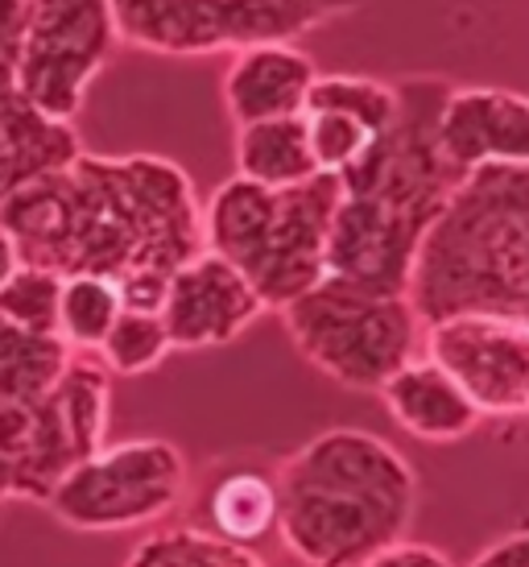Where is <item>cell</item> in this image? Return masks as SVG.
<instances>
[{
  "label": "cell",
  "instance_id": "obj_1",
  "mask_svg": "<svg viewBox=\"0 0 529 567\" xmlns=\"http://www.w3.org/2000/svg\"><path fill=\"white\" fill-rule=\"evenodd\" d=\"M0 228L21 266L108 278L125 311L154 316L174 274L203 252V212L187 171L154 154H79L4 195Z\"/></svg>",
  "mask_w": 529,
  "mask_h": 567
},
{
  "label": "cell",
  "instance_id": "obj_2",
  "mask_svg": "<svg viewBox=\"0 0 529 567\" xmlns=\"http://www.w3.org/2000/svg\"><path fill=\"white\" fill-rule=\"evenodd\" d=\"M393 87L397 116L340 174V207L328 233V278L376 295H405L426 228L464 178L438 150V109L452 83L414 75Z\"/></svg>",
  "mask_w": 529,
  "mask_h": 567
},
{
  "label": "cell",
  "instance_id": "obj_3",
  "mask_svg": "<svg viewBox=\"0 0 529 567\" xmlns=\"http://www.w3.org/2000/svg\"><path fill=\"white\" fill-rule=\"evenodd\" d=\"M278 535L302 567H364L405 538L418 505L409 460L373 431L335 426L281 460Z\"/></svg>",
  "mask_w": 529,
  "mask_h": 567
},
{
  "label": "cell",
  "instance_id": "obj_4",
  "mask_svg": "<svg viewBox=\"0 0 529 567\" xmlns=\"http://www.w3.org/2000/svg\"><path fill=\"white\" fill-rule=\"evenodd\" d=\"M405 299L422 328L443 319L529 323V166H476L426 228Z\"/></svg>",
  "mask_w": 529,
  "mask_h": 567
},
{
  "label": "cell",
  "instance_id": "obj_5",
  "mask_svg": "<svg viewBox=\"0 0 529 567\" xmlns=\"http://www.w3.org/2000/svg\"><path fill=\"white\" fill-rule=\"evenodd\" d=\"M335 207L340 174H314L281 190L232 174L203 207V249L224 257L264 311H281L328 278Z\"/></svg>",
  "mask_w": 529,
  "mask_h": 567
},
{
  "label": "cell",
  "instance_id": "obj_6",
  "mask_svg": "<svg viewBox=\"0 0 529 567\" xmlns=\"http://www.w3.org/2000/svg\"><path fill=\"white\" fill-rule=\"evenodd\" d=\"M278 316L323 378L360 394H381L422 344V319L405 295H376L340 278H323Z\"/></svg>",
  "mask_w": 529,
  "mask_h": 567
},
{
  "label": "cell",
  "instance_id": "obj_7",
  "mask_svg": "<svg viewBox=\"0 0 529 567\" xmlns=\"http://www.w3.org/2000/svg\"><path fill=\"white\" fill-rule=\"evenodd\" d=\"M360 4L364 0H108L116 38L154 54H236L294 42Z\"/></svg>",
  "mask_w": 529,
  "mask_h": 567
},
{
  "label": "cell",
  "instance_id": "obj_8",
  "mask_svg": "<svg viewBox=\"0 0 529 567\" xmlns=\"http://www.w3.org/2000/svg\"><path fill=\"white\" fill-rule=\"evenodd\" d=\"M187 493V460L166 440L104 443L50 488V514L75 530L108 535L166 518Z\"/></svg>",
  "mask_w": 529,
  "mask_h": 567
},
{
  "label": "cell",
  "instance_id": "obj_9",
  "mask_svg": "<svg viewBox=\"0 0 529 567\" xmlns=\"http://www.w3.org/2000/svg\"><path fill=\"white\" fill-rule=\"evenodd\" d=\"M116 42L108 0H21V38L9 63L17 92L46 121L71 125Z\"/></svg>",
  "mask_w": 529,
  "mask_h": 567
},
{
  "label": "cell",
  "instance_id": "obj_10",
  "mask_svg": "<svg viewBox=\"0 0 529 567\" xmlns=\"http://www.w3.org/2000/svg\"><path fill=\"white\" fill-rule=\"evenodd\" d=\"M426 357L447 369L480 414H529V323L514 319H443L422 328Z\"/></svg>",
  "mask_w": 529,
  "mask_h": 567
},
{
  "label": "cell",
  "instance_id": "obj_11",
  "mask_svg": "<svg viewBox=\"0 0 529 567\" xmlns=\"http://www.w3.org/2000/svg\"><path fill=\"white\" fill-rule=\"evenodd\" d=\"M264 316L252 286L236 274L224 257L203 249L190 257L166 286L162 299V328L170 336V348H216L236 340Z\"/></svg>",
  "mask_w": 529,
  "mask_h": 567
},
{
  "label": "cell",
  "instance_id": "obj_12",
  "mask_svg": "<svg viewBox=\"0 0 529 567\" xmlns=\"http://www.w3.org/2000/svg\"><path fill=\"white\" fill-rule=\"evenodd\" d=\"M438 150L459 174L476 166H529V95L452 87L438 109Z\"/></svg>",
  "mask_w": 529,
  "mask_h": 567
},
{
  "label": "cell",
  "instance_id": "obj_13",
  "mask_svg": "<svg viewBox=\"0 0 529 567\" xmlns=\"http://www.w3.org/2000/svg\"><path fill=\"white\" fill-rule=\"evenodd\" d=\"M319 66L294 42H264V47L236 50L232 66L224 75V104L232 112L236 128L302 116Z\"/></svg>",
  "mask_w": 529,
  "mask_h": 567
},
{
  "label": "cell",
  "instance_id": "obj_14",
  "mask_svg": "<svg viewBox=\"0 0 529 567\" xmlns=\"http://www.w3.org/2000/svg\"><path fill=\"white\" fill-rule=\"evenodd\" d=\"M381 402L393 423L426 443H455L480 426V410L459 390V381L431 357H414L381 385Z\"/></svg>",
  "mask_w": 529,
  "mask_h": 567
},
{
  "label": "cell",
  "instance_id": "obj_15",
  "mask_svg": "<svg viewBox=\"0 0 529 567\" xmlns=\"http://www.w3.org/2000/svg\"><path fill=\"white\" fill-rule=\"evenodd\" d=\"M79 154L83 145L75 128L33 112L25 95L17 92L9 63L0 66V199L25 187L30 178L71 166Z\"/></svg>",
  "mask_w": 529,
  "mask_h": 567
},
{
  "label": "cell",
  "instance_id": "obj_16",
  "mask_svg": "<svg viewBox=\"0 0 529 567\" xmlns=\"http://www.w3.org/2000/svg\"><path fill=\"white\" fill-rule=\"evenodd\" d=\"M314 174L311 137H307V116H281L261 125L236 128V178H249L257 187H298Z\"/></svg>",
  "mask_w": 529,
  "mask_h": 567
},
{
  "label": "cell",
  "instance_id": "obj_17",
  "mask_svg": "<svg viewBox=\"0 0 529 567\" xmlns=\"http://www.w3.org/2000/svg\"><path fill=\"white\" fill-rule=\"evenodd\" d=\"M71 348L59 336L21 331L0 319V402L4 406H38L59 385L71 364Z\"/></svg>",
  "mask_w": 529,
  "mask_h": 567
},
{
  "label": "cell",
  "instance_id": "obj_18",
  "mask_svg": "<svg viewBox=\"0 0 529 567\" xmlns=\"http://www.w3.org/2000/svg\"><path fill=\"white\" fill-rule=\"evenodd\" d=\"M207 514H211L216 538L236 543V547H249V543L264 538L269 530H278V488H273V476H261V473L224 476L211 488Z\"/></svg>",
  "mask_w": 529,
  "mask_h": 567
},
{
  "label": "cell",
  "instance_id": "obj_19",
  "mask_svg": "<svg viewBox=\"0 0 529 567\" xmlns=\"http://www.w3.org/2000/svg\"><path fill=\"white\" fill-rule=\"evenodd\" d=\"M125 307L121 295L108 278H92V274H75L63 278V295H59V340L71 352H100L108 328L116 323Z\"/></svg>",
  "mask_w": 529,
  "mask_h": 567
},
{
  "label": "cell",
  "instance_id": "obj_20",
  "mask_svg": "<svg viewBox=\"0 0 529 567\" xmlns=\"http://www.w3.org/2000/svg\"><path fill=\"white\" fill-rule=\"evenodd\" d=\"M302 112H343L381 137L397 116V87L369 75H319Z\"/></svg>",
  "mask_w": 529,
  "mask_h": 567
},
{
  "label": "cell",
  "instance_id": "obj_21",
  "mask_svg": "<svg viewBox=\"0 0 529 567\" xmlns=\"http://www.w3.org/2000/svg\"><path fill=\"white\" fill-rule=\"evenodd\" d=\"M125 567H264L249 547L224 543L199 530H166L145 538Z\"/></svg>",
  "mask_w": 529,
  "mask_h": 567
},
{
  "label": "cell",
  "instance_id": "obj_22",
  "mask_svg": "<svg viewBox=\"0 0 529 567\" xmlns=\"http://www.w3.org/2000/svg\"><path fill=\"white\" fill-rule=\"evenodd\" d=\"M166 352H170V336L154 311H121L100 344V361L108 373L137 378L166 361Z\"/></svg>",
  "mask_w": 529,
  "mask_h": 567
},
{
  "label": "cell",
  "instance_id": "obj_23",
  "mask_svg": "<svg viewBox=\"0 0 529 567\" xmlns=\"http://www.w3.org/2000/svg\"><path fill=\"white\" fill-rule=\"evenodd\" d=\"M59 295L63 278L38 266H17V274L0 286V319L21 331L59 336Z\"/></svg>",
  "mask_w": 529,
  "mask_h": 567
},
{
  "label": "cell",
  "instance_id": "obj_24",
  "mask_svg": "<svg viewBox=\"0 0 529 567\" xmlns=\"http://www.w3.org/2000/svg\"><path fill=\"white\" fill-rule=\"evenodd\" d=\"M302 116H307L314 166L323 174H343L348 166H356L360 154L376 142L369 128L343 112H302Z\"/></svg>",
  "mask_w": 529,
  "mask_h": 567
},
{
  "label": "cell",
  "instance_id": "obj_25",
  "mask_svg": "<svg viewBox=\"0 0 529 567\" xmlns=\"http://www.w3.org/2000/svg\"><path fill=\"white\" fill-rule=\"evenodd\" d=\"M364 567H452V559L438 551V547L397 538V543H390V547H381L373 559H364Z\"/></svg>",
  "mask_w": 529,
  "mask_h": 567
},
{
  "label": "cell",
  "instance_id": "obj_26",
  "mask_svg": "<svg viewBox=\"0 0 529 567\" xmlns=\"http://www.w3.org/2000/svg\"><path fill=\"white\" fill-rule=\"evenodd\" d=\"M471 567H529V530L505 535L500 543H492V547H488V551H484Z\"/></svg>",
  "mask_w": 529,
  "mask_h": 567
},
{
  "label": "cell",
  "instance_id": "obj_27",
  "mask_svg": "<svg viewBox=\"0 0 529 567\" xmlns=\"http://www.w3.org/2000/svg\"><path fill=\"white\" fill-rule=\"evenodd\" d=\"M17 266H21V257H17V245H13V237L0 228V286L9 282L17 274Z\"/></svg>",
  "mask_w": 529,
  "mask_h": 567
}]
</instances>
